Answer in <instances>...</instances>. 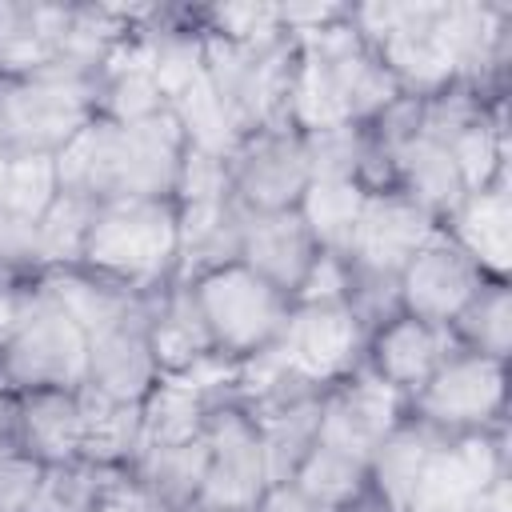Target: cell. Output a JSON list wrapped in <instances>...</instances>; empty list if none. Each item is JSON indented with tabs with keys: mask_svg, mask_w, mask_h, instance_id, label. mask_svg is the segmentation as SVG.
<instances>
[{
	"mask_svg": "<svg viewBox=\"0 0 512 512\" xmlns=\"http://www.w3.org/2000/svg\"><path fill=\"white\" fill-rule=\"evenodd\" d=\"M356 32L412 96L468 84L484 100H508L512 4L492 0H372L348 4Z\"/></svg>",
	"mask_w": 512,
	"mask_h": 512,
	"instance_id": "obj_1",
	"label": "cell"
},
{
	"mask_svg": "<svg viewBox=\"0 0 512 512\" xmlns=\"http://www.w3.org/2000/svg\"><path fill=\"white\" fill-rule=\"evenodd\" d=\"M184 128L172 112L116 124V120H88L60 152H56V184L60 192L100 200L124 196H160L172 200L184 168Z\"/></svg>",
	"mask_w": 512,
	"mask_h": 512,
	"instance_id": "obj_2",
	"label": "cell"
},
{
	"mask_svg": "<svg viewBox=\"0 0 512 512\" xmlns=\"http://www.w3.org/2000/svg\"><path fill=\"white\" fill-rule=\"evenodd\" d=\"M292 40H296V72L288 96L292 128L316 132L332 124H368L392 100L404 96L396 76L356 32L348 8L340 20L300 32Z\"/></svg>",
	"mask_w": 512,
	"mask_h": 512,
	"instance_id": "obj_3",
	"label": "cell"
},
{
	"mask_svg": "<svg viewBox=\"0 0 512 512\" xmlns=\"http://www.w3.org/2000/svg\"><path fill=\"white\" fill-rule=\"evenodd\" d=\"M176 264H180L176 200L124 196L96 204L84 256L76 268L136 296H156L176 280Z\"/></svg>",
	"mask_w": 512,
	"mask_h": 512,
	"instance_id": "obj_4",
	"label": "cell"
},
{
	"mask_svg": "<svg viewBox=\"0 0 512 512\" xmlns=\"http://www.w3.org/2000/svg\"><path fill=\"white\" fill-rule=\"evenodd\" d=\"M88 384V340L80 324L56 304V296L36 276L28 284L20 320L0 348V388L36 392Z\"/></svg>",
	"mask_w": 512,
	"mask_h": 512,
	"instance_id": "obj_5",
	"label": "cell"
},
{
	"mask_svg": "<svg viewBox=\"0 0 512 512\" xmlns=\"http://www.w3.org/2000/svg\"><path fill=\"white\" fill-rule=\"evenodd\" d=\"M96 116V80L88 76L40 72L0 80V148L56 156Z\"/></svg>",
	"mask_w": 512,
	"mask_h": 512,
	"instance_id": "obj_6",
	"label": "cell"
},
{
	"mask_svg": "<svg viewBox=\"0 0 512 512\" xmlns=\"http://www.w3.org/2000/svg\"><path fill=\"white\" fill-rule=\"evenodd\" d=\"M196 304L208 320L212 344L228 360H248L276 344L292 300L272 288L264 276H256L248 264L232 260L192 280Z\"/></svg>",
	"mask_w": 512,
	"mask_h": 512,
	"instance_id": "obj_7",
	"label": "cell"
},
{
	"mask_svg": "<svg viewBox=\"0 0 512 512\" xmlns=\"http://www.w3.org/2000/svg\"><path fill=\"white\" fill-rule=\"evenodd\" d=\"M504 476H512L508 428L440 432L400 512H468Z\"/></svg>",
	"mask_w": 512,
	"mask_h": 512,
	"instance_id": "obj_8",
	"label": "cell"
},
{
	"mask_svg": "<svg viewBox=\"0 0 512 512\" xmlns=\"http://www.w3.org/2000/svg\"><path fill=\"white\" fill-rule=\"evenodd\" d=\"M408 412L436 432L508 428V364L456 348L408 400Z\"/></svg>",
	"mask_w": 512,
	"mask_h": 512,
	"instance_id": "obj_9",
	"label": "cell"
},
{
	"mask_svg": "<svg viewBox=\"0 0 512 512\" xmlns=\"http://www.w3.org/2000/svg\"><path fill=\"white\" fill-rule=\"evenodd\" d=\"M368 332L348 304H292L272 344L280 364L316 396L364 364Z\"/></svg>",
	"mask_w": 512,
	"mask_h": 512,
	"instance_id": "obj_10",
	"label": "cell"
},
{
	"mask_svg": "<svg viewBox=\"0 0 512 512\" xmlns=\"http://www.w3.org/2000/svg\"><path fill=\"white\" fill-rule=\"evenodd\" d=\"M224 164H228L232 196L248 212L296 208L312 180L304 132L292 124H268V128L240 136V144L232 148Z\"/></svg>",
	"mask_w": 512,
	"mask_h": 512,
	"instance_id": "obj_11",
	"label": "cell"
},
{
	"mask_svg": "<svg viewBox=\"0 0 512 512\" xmlns=\"http://www.w3.org/2000/svg\"><path fill=\"white\" fill-rule=\"evenodd\" d=\"M408 416V396L380 380L368 364H356L340 384L320 396V444H332L364 464Z\"/></svg>",
	"mask_w": 512,
	"mask_h": 512,
	"instance_id": "obj_12",
	"label": "cell"
},
{
	"mask_svg": "<svg viewBox=\"0 0 512 512\" xmlns=\"http://www.w3.org/2000/svg\"><path fill=\"white\" fill-rule=\"evenodd\" d=\"M440 232V220L424 212L408 192L400 188H376L364 196L348 264L364 276L400 280L404 264Z\"/></svg>",
	"mask_w": 512,
	"mask_h": 512,
	"instance_id": "obj_13",
	"label": "cell"
},
{
	"mask_svg": "<svg viewBox=\"0 0 512 512\" xmlns=\"http://www.w3.org/2000/svg\"><path fill=\"white\" fill-rule=\"evenodd\" d=\"M492 276L480 272V264L444 236V228L404 264L396 288H400V312L424 320V324H436V328H448L464 308L468 300L488 284Z\"/></svg>",
	"mask_w": 512,
	"mask_h": 512,
	"instance_id": "obj_14",
	"label": "cell"
},
{
	"mask_svg": "<svg viewBox=\"0 0 512 512\" xmlns=\"http://www.w3.org/2000/svg\"><path fill=\"white\" fill-rule=\"evenodd\" d=\"M204 444H208V476L200 500L252 512L268 488L256 424L236 404H216L204 424Z\"/></svg>",
	"mask_w": 512,
	"mask_h": 512,
	"instance_id": "obj_15",
	"label": "cell"
},
{
	"mask_svg": "<svg viewBox=\"0 0 512 512\" xmlns=\"http://www.w3.org/2000/svg\"><path fill=\"white\" fill-rule=\"evenodd\" d=\"M456 348L460 344L448 328H436V324H424L408 312H396L392 320H384L368 336L364 364L412 400L428 384V376L448 360V352H456Z\"/></svg>",
	"mask_w": 512,
	"mask_h": 512,
	"instance_id": "obj_16",
	"label": "cell"
},
{
	"mask_svg": "<svg viewBox=\"0 0 512 512\" xmlns=\"http://www.w3.org/2000/svg\"><path fill=\"white\" fill-rule=\"evenodd\" d=\"M148 12H152V4H148ZM148 12L140 16V24H132V32L116 44V52L96 72V104H100L104 120L136 124V120L168 112V100H164L160 80H156L152 36L144 28Z\"/></svg>",
	"mask_w": 512,
	"mask_h": 512,
	"instance_id": "obj_17",
	"label": "cell"
},
{
	"mask_svg": "<svg viewBox=\"0 0 512 512\" xmlns=\"http://www.w3.org/2000/svg\"><path fill=\"white\" fill-rule=\"evenodd\" d=\"M440 228L480 264L484 276L512 280V172L468 192Z\"/></svg>",
	"mask_w": 512,
	"mask_h": 512,
	"instance_id": "obj_18",
	"label": "cell"
},
{
	"mask_svg": "<svg viewBox=\"0 0 512 512\" xmlns=\"http://www.w3.org/2000/svg\"><path fill=\"white\" fill-rule=\"evenodd\" d=\"M316 252L320 248H316V240H312V232H308V224L300 220L296 208L248 212V224H244V236H240V264H248L256 276H264L288 300L300 288Z\"/></svg>",
	"mask_w": 512,
	"mask_h": 512,
	"instance_id": "obj_19",
	"label": "cell"
},
{
	"mask_svg": "<svg viewBox=\"0 0 512 512\" xmlns=\"http://www.w3.org/2000/svg\"><path fill=\"white\" fill-rule=\"evenodd\" d=\"M68 28V4L0 0V80L52 72Z\"/></svg>",
	"mask_w": 512,
	"mask_h": 512,
	"instance_id": "obj_20",
	"label": "cell"
},
{
	"mask_svg": "<svg viewBox=\"0 0 512 512\" xmlns=\"http://www.w3.org/2000/svg\"><path fill=\"white\" fill-rule=\"evenodd\" d=\"M156 380H160V368L148 348V308L100 336H88V384L92 388L116 400L140 404Z\"/></svg>",
	"mask_w": 512,
	"mask_h": 512,
	"instance_id": "obj_21",
	"label": "cell"
},
{
	"mask_svg": "<svg viewBox=\"0 0 512 512\" xmlns=\"http://www.w3.org/2000/svg\"><path fill=\"white\" fill-rule=\"evenodd\" d=\"M148 348H152V360H156L160 376L184 372V368H192V364H200L204 356L216 352L192 284L172 280L164 292L152 296V304H148Z\"/></svg>",
	"mask_w": 512,
	"mask_h": 512,
	"instance_id": "obj_22",
	"label": "cell"
},
{
	"mask_svg": "<svg viewBox=\"0 0 512 512\" xmlns=\"http://www.w3.org/2000/svg\"><path fill=\"white\" fill-rule=\"evenodd\" d=\"M76 400H80V460H92L100 468H136L140 404L116 400L92 384H80Z\"/></svg>",
	"mask_w": 512,
	"mask_h": 512,
	"instance_id": "obj_23",
	"label": "cell"
},
{
	"mask_svg": "<svg viewBox=\"0 0 512 512\" xmlns=\"http://www.w3.org/2000/svg\"><path fill=\"white\" fill-rule=\"evenodd\" d=\"M216 404L220 400H212L188 376H160L152 384V392L140 400V452L200 440L208 412Z\"/></svg>",
	"mask_w": 512,
	"mask_h": 512,
	"instance_id": "obj_24",
	"label": "cell"
},
{
	"mask_svg": "<svg viewBox=\"0 0 512 512\" xmlns=\"http://www.w3.org/2000/svg\"><path fill=\"white\" fill-rule=\"evenodd\" d=\"M392 188L408 192L424 212H432L440 224L456 212V204L468 196L464 180L448 156V148H440L428 136H412L396 156H392Z\"/></svg>",
	"mask_w": 512,
	"mask_h": 512,
	"instance_id": "obj_25",
	"label": "cell"
},
{
	"mask_svg": "<svg viewBox=\"0 0 512 512\" xmlns=\"http://www.w3.org/2000/svg\"><path fill=\"white\" fill-rule=\"evenodd\" d=\"M24 400V452L36 464L80 460V400L68 388L20 392Z\"/></svg>",
	"mask_w": 512,
	"mask_h": 512,
	"instance_id": "obj_26",
	"label": "cell"
},
{
	"mask_svg": "<svg viewBox=\"0 0 512 512\" xmlns=\"http://www.w3.org/2000/svg\"><path fill=\"white\" fill-rule=\"evenodd\" d=\"M364 196H368V188L360 180H308L296 212L308 224L320 252L348 256Z\"/></svg>",
	"mask_w": 512,
	"mask_h": 512,
	"instance_id": "obj_27",
	"label": "cell"
},
{
	"mask_svg": "<svg viewBox=\"0 0 512 512\" xmlns=\"http://www.w3.org/2000/svg\"><path fill=\"white\" fill-rule=\"evenodd\" d=\"M436 436H440L436 428L420 424V420L408 412V416L396 424V432L376 448V456H372V464H368V488H372L392 512H400V504L408 500L412 480H416V472H420L428 448L436 444Z\"/></svg>",
	"mask_w": 512,
	"mask_h": 512,
	"instance_id": "obj_28",
	"label": "cell"
},
{
	"mask_svg": "<svg viewBox=\"0 0 512 512\" xmlns=\"http://www.w3.org/2000/svg\"><path fill=\"white\" fill-rule=\"evenodd\" d=\"M256 436H260V452H264V472L268 484H284L296 476V468L304 464V456L316 444L320 432V396L300 400L292 408H280L264 420H252Z\"/></svg>",
	"mask_w": 512,
	"mask_h": 512,
	"instance_id": "obj_29",
	"label": "cell"
},
{
	"mask_svg": "<svg viewBox=\"0 0 512 512\" xmlns=\"http://www.w3.org/2000/svg\"><path fill=\"white\" fill-rule=\"evenodd\" d=\"M448 156L464 180V192H480L496 176L512 172V144H508V100H500L484 120L464 128L452 144Z\"/></svg>",
	"mask_w": 512,
	"mask_h": 512,
	"instance_id": "obj_30",
	"label": "cell"
},
{
	"mask_svg": "<svg viewBox=\"0 0 512 512\" xmlns=\"http://www.w3.org/2000/svg\"><path fill=\"white\" fill-rule=\"evenodd\" d=\"M460 348L492 356V360H512V280H488L468 308L448 324Z\"/></svg>",
	"mask_w": 512,
	"mask_h": 512,
	"instance_id": "obj_31",
	"label": "cell"
},
{
	"mask_svg": "<svg viewBox=\"0 0 512 512\" xmlns=\"http://www.w3.org/2000/svg\"><path fill=\"white\" fill-rule=\"evenodd\" d=\"M56 156L0 148V212L36 224L56 200Z\"/></svg>",
	"mask_w": 512,
	"mask_h": 512,
	"instance_id": "obj_32",
	"label": "cell"
},
{
	"mask_svg": "<svg viewBox=\"0 0 512 512\" xmlns=\"http://www.w3.org/2000/svg\"><path fill=\"white\" fill-rule=\"evenodd\" d=\"M140 480H148L172 512L188 508L192 500H200V488H204V476H208V444L204 436L192 440V444H172V448H144L136 456V468H132Z\"/></svg>",
	"mask_w": 512,
	"mask_h": 512,
	"instance_id": "obj_33",
	"label": "cell"
},
{
	"mask_svg": "<svg viewBox=\"0 0 512 512\" xmlns=\"http://www.w3.org/2000/svg\"><path fill=\"white\" fill-rule=\"evenodd\" d=\"M92 212H96L92 200L72 196V192H56L48 212L36 220V276L80 264Z\"/></svg>",
	"mask_w": 512,
	"mask_h": 512,
	"instance_id": "obj_34",
	"label": "cell"
},
{
	"mask_svg": "<svg viewBox=\"0 0 512 512\" xmlns=\"http://www.w3.org/2000/svg\"><path fill=\"white\" fill-rule=\"evenodd\" d=\"M168 112H172L176 124L184 128L188 148L208 152V156H220V160H228L232 148H236L240 136H244V132L236 128V120L228 116V108L220 104V96L212 92L208 76H200L192 88H184V92L168 104Z\"/></svg>",
	"mask_w": 512,
	"mask_h": 512,
	"instance_id": "obj_35",
	"label": "cell"
},
{
	"mask_svg": "<svg viewBox=\"0 0 512 512\" xmlns=\"http://www.w3.org/2000/svg\"><path fill=\"white\" fill-rule=\"evenodd\" d=\"M292 484H300L316 504H324L328 512H344L364 488H368V464L332 448V444H312V452L304 456V464L296 468Z\"/></svg>",
	"mask_w": 512,
	"mask_h": 512,
	"instance_id": "obj_36",
	"label": "cell"
},
{
	"mask_svg": "<svg viewBox=\"0 0 512 512\" xmlns=\"http://www.w3.org/2000/svg\"><path fill=\"white\" fill-rule=\"evenodd\" d=\"M196 20L204 32L224 36L244 48H272L288 40L280 4L268 0H224V4H196Z\"/></svg>",
	"mask_w": 512,
	"mask_h": 512,
	"instance_id": "obj_37",
	"label": "cell"
},
{
	"mask_svg": "<svg viewBox=\"0 0 512 512\" xmlns=\"http://www.w3.org/2000/svg\"><path fill=\"white\" fill-rule=\"evenodd\" d=\"M108 472L112 468H100L92 460L44 464L28 512H92L96 508V496H100V488L108 480Z\"/></svg>",
	"mask_w": 512,
	"mask_h": 512,
	"instance_id": "obj_38",
	"label": "cell"
},
{
	"mask_svg": "<svg viewBox=\"0 0 512 512\" xmlns=\"http://www.w3.org/2000/svg\"><path fill=\"white\" fill-rule=\"evenodd\" d=\"M496 104L500 100H484L468 84H444L440 92L420 96V136H428L440 148H448L464 128H472L476 120H484Z\"/></svg>",
	"mask_w": 512,
	"mask_h": 512,
	"instance_id": "obj_39",
	"label": "cell"
},
{
	"mask_svg": "<svg viewBox=\"0 0 512 512\" xmlns=\"http://www.w3.org/2000/svg\"><path fill=\"white\" fill-rule=\"evenodd\" d=\"M352 292V264L336 252H316L300 288L292 292V304H348Z\"/></svg>",
	"mask_w": 512,
	"mask_h": 512,
	"instance_id": "obj_40",
	"label": "cell"
},
{
	"mask_svg": "<svg viewBox=\"0 0 512 512\" xmlns=\"http://www.w3.org/2000/svg\"><path fill=\"white\" fill-rule=\"evenodd\" d=\"M92 512H172V508L132 468H112L108 480H104V488H100V496H96V508Z\"/></svg>",
	"mask_w": 512,
	"mask_h": 512,
	"instance_id": "obj_41",
	"label": "cell"
},
{
	"mask_svg": "<svg viewBox=\"0 0 512 512\" xmlns=\"http://www.w3.org/2000/svg\"><path fill=\"white\" fill-rule=\"evenodd\" d=\"M40 468L32 456H0V512H28L36 484H40Z\"/></svg>",
	"mask_w": 512,
	"mask_h": 512,
	"instance_id": "obj_42",
	"label": "cell"
},
{
	"mask_svg": "<svg viewBox=\"0 0 512 512\" xmlns=\"http://www.w3.org/2000/svg\"><path fill=\"white\" fill-rule=\"evenodd\" d=\"M0 456H28L24 452V400L12 388H0Z\"/></svg>",
	"mask_w": 512,
	"mask_h": 512,
	"instance_id": "obj_43",
	"label": "cell"
},
{
	"mask_svg": "<svg viewBox=\"0 0 512 512\" xmlns=\"http://www.w3.org/2000/svg\"><path fill=\"white\" fill-rule=\"evenodd\" d=\"M252 512H328V508H324V504H316L300 484L284 480V484H268Z\"/></svg>",
	"mask_w": 512,
	"mask_h": 512,
	"instance_id": "obj_44",
	"label": "cell"
},
{
	"mask_svg": "<svg viewBox=\"0 0 512 512\" xmlns=\"http://www.w3.org/2000/svg\"><path fill=\"white\" fill-rule=\"evenodd\" d=\"M468 512H512V476H504V480H496Z\"/></svg>",
	"mask_w": 512,
	"mask_h": 512,
	"instance_id": "obj_45",
	"label": "cell"
},
{
	"mask_svg": "<svg viewBox=\"0 0 512 512\" xmlns=\"http://www.w3.org/2000/svg\"><path fill=\"white\" fill-rule=\"evenodd\" d=\"M344 512H392V508H388V504H384V500H380L372 488H364V492H360V496H356V500H352Z\"/></svg>",
	"mask_w": 512,
	"mask_h": 512,
	"instance_id": "obj_46",
	"label": "cell"
},
{
	"mask_svg": "<svg viewBox=\"0 0 512 512\" xmlns=\"http://www.w3.org/2000/svg\"><path fill=\"white\" fill-rule=\"evenodd\" d=\"M180 512H240V508H224V504H208V500H192V504L180 508Z\"/></svg>",
	"mask_w": 512,
	"mask_h": 512,
	"instance_id": "obj_47",
	"label": "cell"
},
{
	"mask_svg": "<svg viewBox=\"0 0 512 512\" xmlns=\"http://www.w3.org/2000/svg\"><path fill=\"white\" fill-rule=\"evenodd\" d=\"M12 276H16V272H8V268L0 264V284H4V280H12Z\"/></svg>",
	"mask_w": 512,
	"mask_h": 512,
	"instance_id": "obj_48",
	"label": "cell"
}]
</instances>
